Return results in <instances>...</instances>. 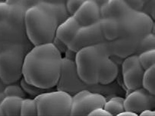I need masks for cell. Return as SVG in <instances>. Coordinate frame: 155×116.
Returning a JSON list of instances; mask_svg holds the SVG:
<instances>
[{
  "label": "cell",
  "instance_id": "obj_9",
  "mask_svg": "<svg viewBox=\"0 0 155 116\" xmlns=\"http://www.w3.org/2000/svg\"><path fill=\"white\" fill-rule=\"evenodd\" d=\"M17 46H33L27 37L25 27L8 20L0 22V51Z\"/></svg>",
  "mask_w": 155,
  "mask_h": 116
},
{
  "label": "cell",
  "instance_id": "obj_24",
  "mask_svg": "<svg viewBox=\"0 0 155 116\" xmlns=\"http://www.w3.org/2000/svg\"><path fill=\"white\" fill-rule=\"evenodd\" d=\"M151 50H155V35L153 33H149L141 39L135 54L139 55L143 52Z\"/></svg>",
  "mask_w": 155,
  "mask_h": 116
},
{
  "label": "cell",
  "instance_id": "obj_30",
  "mask_svg": "<svg viewBox=\"0 0 155 116\" xmlns=\"http://www.w3.org/2000/svg\"><path fill=\"white\" fill-rule=\"evenodd\" d=\"M141 2H142V7L141 11L154 19L155 0H141Z\"/></svg>",
  "mask_w": 155,
  "mask_h": 116
},
{
  "label": "cell",
  "instance_id": "obj_33",
  "mask_svg": "<svg viewBox=\"0 0 155 116\" xmlns=\"http://www.w3.org/2000/svg\"><path fill=\"white\" fill-rule=\"evenodd\" d=\"M88 115L94 116H111V114L104 108V107H100V108H95L94 110L91 111Z\"/></svg>",
  "mask_w": 155,
  "mask_h": 116
},
{
  "label": "cell",
  "instance_id": "obj_4",
  "mask_svg": "<svg viewBox=\"0 0 155 116\" xmlns=\"http://www.w3.org/2000/svg\"><path fill=\"white\" fill-rule=\"evenodd\" d=\"M110 56L107 42L78 50L74 59L78 76L87 84H98L100 68L104 61Z\"/></svg>",
  "mask_w": 155,
  "mask_h": 116
},
{
  "label": "cell",
  "instance_id": "obj_18",
  "mask_svg": "<svg viewBox=\"0 0 155 116\" xmlns=\"http://www.w3.org/2000/svg\"><path fill=\"white\" fill-rule=\"evenodd\" d=\"M23 98L5 96L0 102V109L3 115H21V106Z\"/></svg>",
  "mask_w": 155,
  "mask_h": 116
},
{
  "label": "cell",
  "instance_id": "obj_11",
  "mask_svg": "<svg viewBox=\"0 0 155 116\" xmlns=\"http://www.w3.org/2000/svg\"><path fill=\"white\" fill-rule=\"evenodd\" d=\"M127 91L129 92L124 98L125 110L133 111L138 115L144 110L154 108V95L149 93L142 87Z\"/></svg>",
  "mask_w": 155,
  "mask_h": 116
},
{
  "label": "cell",
  "instance_id": "obj_13",
  "mask_svg": "<svg viewBox=\"0 0 155 116\" xmlns=\"http://www.w3.org/2000/svg\"><path fill=\"white\" fill-rule=\"evenodd\" d=\"M132 9L125 0H108L101 8V17L121 19Z\"/></svg>",
  "mask_w": 155,
  "mask_h": 116
},
{
  "label": "cell",
  "instance_id": "obj_3",
  "mask_svg": "<svg viewBox=\"0 0 155 116\" xmlns=\"http://www.w3.org/2000/svg\"><path fill=\"white\" fill-rule=\"evenodd\" d=\"M110 84H89L84 82L78 74L74 61L62 57L60 77L56 86L57 90H63L73 96L78 92L87 89L91 91L102 93L107 98L120 93V88L117 86Z\"/></svg>",
  "mask_w": 155,
  "mask_h": 116
},
{
  "label": "cell",
  "instance_id": "obj_20",
  "mask_svg": "<svg viewBox=\"0 0 155 116\" xmlns=\"http://www.w3.org/2000/svg\"><path fill=\"white\" fill-rule=\"evenodd\" d=\"M104 108L111 114V116L118 115L125 110L124 98L117 95L111 96L109 100L107 99Z\"/></svg>",
  "mask_w": 155,
  "mask_h": 116
},
{
  "label": "cell",
  "instance_id": "obj_10",
  "mask_svg": "<svg viewBox=\"0 0 155 116\" xmlns=\"http://www.w3.org/2000/svg\"><path fill=\"white\" fill-rule=\"evenodd\" d=\"M106 42L107 41L103 34L99 21L88 26L81 27L68 47L77 53L84 47L97 46Z\"/></svg>",
  "mask_w": 155,
  "mask_h": 116
},
{
  "label": "cell",
  "instance_id": "obj_7",
  "mask_svg": "<svg viewBox=\"0 0 155 116\" xmlns=\"http://www.w3.org/2000/svg\"><path fill=\"white\" fill-rule=\"evenodd\" d=\"M54 89L34 97L38 115H71L72 96Z\"/></svg>",
  "mask_w": 155,
  "mask_h": 116
},
{
  "label": "cell",
  "instance_id": "obj_8",
  "mask_svg": "<svg viewBox=\"0 0 155 116\" xmlns=\"http://www.w3.org/2000/svg\"><path fill=\"white\" fill-rule=\"evenodd\" d=\"M107 97L102 93L82 90L72 96L71 115H88L95 108L104 107Z\"/></svg>",
  "mask_w": 155,
  "mask_h": 116
},
{
  "label": "cell",
  "instance_id": "obj_29",
  "mask_svg": "<svg viewBox=\"0 0 155 116\" xmlns=\"http://www.w3.org/2000/svg\"><path fill=\"white\" fill-rule=\"evenodd\" d=\"M85 0H66L65 1V8L70 16H73L81 5L84 3Z\"/></svg>",
  "mask_w": 155,
  "mask_h": 116
},
{
  "label": "cell",
  "instance_id": "obj_36",
  "mask_svg": "<svg viewBox=\"0 0 155 116\" xmlns=\"http://www.w3.org/2000/svg\"><path fill=\"white\" fill-rule=\"evenodd\" d=\"M155 112L153 109H145L141 111L139 114V115L143 116H154Z\"/></svg>",
  "mask_w": 155,
  "mask_h": 116
},
{
  "label": "cell",
  "instance_id": "obj_40",
  "mask_svg": "<svg viewBox=\"0 0 155 116\" xmlns=\"http://www.w3.org/2000/svg\"><path fill=\"white\" fill-rule=\"evenodd\" d=\"M5 86H6V84H4L3 81H2V80H1V78H0V94H3V91Z\"/></svg>",
  "mask_w": 155,
  "mask_h": 116
},
{
  "label": "cell",
  "instance_id": "obj_34",
  "mask_svg": "<svg viewBox=\"0 0 155 116\" xmlns=\"http://www.w3.org/2000/svg\"><path fill=\"white\" fill-rule=\"evenodd\" d=\"M133 9L141 10L142 7V2L141 0H125Z\"/></svg>",
  "mask_w": 155,
  "mask_h": 116
},
{
  "label": "cell",
  "instance_id": "obj_27",
  "mask_svg": "<svg viewBox=\"0 0 155 116\" xmlns=\"http://www.w3.org/2000/svg\"><path fill=\"white\" fill-rule=\"evenodd\" d=\"M19 83H20L21 86L22 88L24 89V90H25V93H27V95L32 96L33 98L36 97V96H37L38 95L41 94V93H45V92L48 91V90H52V89L47 90V89H43V88H40V87H36V86H34V85H33V84H29V83L27 82V81L24 79L23 77H22L21 79L19 81Z\"/></svg>",
  "mask_w": 155,
  "mask_h": 116
},
{
  "label": "cell",
  "instance_id": "obj_22",
  "mask_svg": "<svg viewBox=\"0 0 155 116\" xmlns=\"http://www.w3.org/2000/svg\"><path fill=\"white\" fill-rule=\"evenodd\" d=\"M25 11L23 8L18 5H11L9 17L7 20L18 26L25 27Z\"/></svg>",
  "mask_w": 155,
  "mask_h": 116
},
{
  "label": "cell",
  "instance_id": "obj_5",
  "mask_svg": "<svg viewBox=\"0 0 155 116\" xmlns=\"http://www.w3.org/2000/svg\"><path fill=\"white\" fill-rule=\"evenodd\" d=\"M34 46H17L0 51V78L5 84L18 82L25 56Z\"/></svg>",
  "mask_w": 155,
  "mask_h": 116
},
{
  "label": "cell",
  "instance_id": "obj_28",
  "mask_svg": "<svg viewBox=\"0 0 155 116\" xmlns=\"http://www.w3.org/2000/svg\"><path fill=\"white\" fill-rule=\"evenodd\" d=\"M5 2L10 5H18L26 11L31 7L38 5L41 0H5Z\"/></svg>",
  "mask_w": 155,
  "mask_h": 116
},
{
  "label": "cell",
  "instance_id": "obj_12",
  "mask_svg": "<svg viewBox=\"0 0 155 116\" xmlns=\"http://www.w3.org/2000/svg\"><path fill=\"white\" fill-rule=\"evenodd\" d=\"M73 16L81 27L97 23L102 18L101 8L93 0H85Z\"/></svg>",
  "mask_w": 155,
  "mask_h": 116
},
{
  "label": "cell",
  "instance_id": "obj_19",
  "mask_svg": "<svg viewBox=\"0 0 155 116\" xmlns=\"http://www.w3.org/2000/svg\"><path fill=\"white\" fill-rule=\"evenodd\" d=\"M38 5H41L44 8L48 10L50 12H51V14L55 16L59 24L70 16L68 11H67L65 4L49 3V2H43L39 3Z\"/></svg>",
  "mask_w": 155,
  "mask_h": 116
},
{
  "label": "cell",
  "instance_id": "obj_35",
  "mask_svg": "<svg viewBox=\"0 0 155 116\" xmlns=\"http://www.w3.org/2000/svg\"><path fill=\"white\" fill-rule=\"evenodd\" d=\"M76 56V52L73 51V50H70L68 47V49L66 50V51L65 52L63 55H62V57L65 58V59H70V60L74 61V59H75Z\"/></svg>",
  "mask_w": 155,
  "mask_h": 116
},
{
  "label": "cell",
  "instance_id": "obj_31",
  "mask_svg": "<svg viewBox=\"0 0 155 116\" xmlns=\"http://www.w3.org/2000/svg\"><path fill=\"white\" fill-rule=\"evenodd\" d=\"M11 5L6 2H0V22L5 21L9 17Z\"/></svg>",
  "mask_w": 155,
  "mask_h": 116
},
{
  "label": "cell",
  "instance_id": "obj_32",
  "mask_svg": "<svg viewBox=\"0 0 155 116\" xmlns=\"http://www.w3.org/2000/svg\"><path fill=\"white\" fill-rule=\"evenodd\" d=\"M52 43H53V45L56 47V48L59 50V53L62 55H63L64 53H65V52L66 51L67 49H68V46L65 44H64L62 41H61L60 40H59V39L56 37H54V39H53V40Z\"/></svg>",
  "mask_w": 155,
  "mask_h": 116
},
{
  "label": "cell",
  "instance_id": "obj_16",
  "mask_svg": "<svg viewBox=\"0 0 155 116\" xmlns=\"http://www.w3.org/2000/svg\"><path fill=\"white\" fill-rule=\"evenodd\" d=\"M144 68L141 65L131 68L122 73L123 77V84L127 90H132L142 87V77Z\"/></svg>",
  "mask_w": 155,
  "mask_h": 116
},
{
  "label": "cell",
  "instance_id": "obj_1",
  "mask_svg": "<svg viewBox=\"0 0 155 116\" xmlns=\"http://www.w3.org/2000/svg\"><path fill=\"white\" fill-rule=\"evenodd\" d=\"M62 63V55L53 43L34 46L25 56L22 76L27 82L40 88H56Z\"/></svg>",
  "mask_w": 155,
  "mask_h": 116
},
{
  "label": "cell",
  "instance_id": "obj_6",
  "mask_svg": "<svg viewBox=\"0 0 155 116\" xmlns=\"http://www.w3.org/2000/svg\"><path fill=\"white\" fill-rule=\"evenodd\" d=\"M119 20L121 27L119 38L139 44L144 36L149 33L154 34L153 19L141 10L132 9Z\"/></svg>",
  "mask_w": 155,
  "mask_h": 116
},
{
  "label": "cell",
  "instance_id": "obj_42",
  "mask_svg": "<svg viewBox=\"0 0 155 116\" xmlns=\"http://www.w3.org/2000/svg\"><path fill=\"white\" fill-rule=\"evenodd\" d=\"M0 2H5V0H0Z\"/></svg>",
  "mask_w": 155,
  "mask_h": 116
},
{
  "label": "cell",
  "instance_id": "obj_38",
  "mask_svg": "<svg viewBox=\"0 0 155 116\" xmlns=\"http://www.w3.org/2000/svg\"><path fill=\"white\" fill-rule=\"evenodd\" d=\"M66 0H41V2H49V3H59L65 4ZM40 2V3H41Z\"/></svg>",
  "mask_w": 155,
  "mask_h": 116
},
{
  "label": "cell",
  "instance_id": "obj_26",
  "mask_svg": "<svg viewBox=\"0 0 155 116\" xmlns=\"http://www.w3.org/2000/svg\"><path fill=\"white\" fill-rule=\"evenodd\" d=\"M138 56L140 64L144 70L147 69L150 67L155 65V50H151L143 52Z\"/></svg>",
  "mask_w": 155,
  "mask_h": 116
},
{
  "label": "cell",
  "instance_id": "obj_15",
  "mask_svg": "<svg viewBox=\"0 0 155 116\" xmlns=\"http://www.w3.org/2000/svg\"><path fill=\"white\" fill-rule=\"evenodd\" d=\"M118 64L116 63L113 59L107 57L103 62L99 71L98 75V84L102 85L110 84L116 80L118 76Z\"/></svg>",
  "mask_w": 155,
  "mask_h": 116
},
{
  "label": "cell",
  "instance_id": "obj_37",
  "mask_svg": "<svg viewBox=\"0 0 155 116\" xmlns=\"http://www.w3.org/2000/svg\"><path fill=\"white\" fill-rule=\"evenodd\" d=\"M119 116H136L138 114L136 113L133 112V111H128V110H124L123 111H122L121 113L118 114Z\"/></svg>",
  "mask_w": 155,
  "mask_h": 116
},
{
  "label": "cell",
  "instance_id": "obj_23",
  "mask_svg": "<svg viewBox=\"0 0 155 116\" xmlns=\"http://www.w3.org/2000/svg\"><path fill=\"white\" fill-rule=\"evenodd\" d=\"M21 115H38L37 102L34 98L23 99L21 106Z\"/></svg>",
  "mask_w": 155,
  "mask_h": 116
},
{
  "label": "cell",
  "instance_id": "obj_21",
  "mask_svg": "<svg viewBox=\"0 0 155 116\" xmlns=\"http://www.w3.org/2000/svg\"><path fill=\"white\" fill-rule=\"evenodd\" d=\"M142 87L151 94H155V65L144 70L142 77Z\"/></svg>",
  "mask_w": 155,
  "mask_h": 116
},
{
  "label": "cell",
  "instance_id": "obj_17",
  "mask_svg": "<svg viewBox=\"0 0 155 116\" xmlns=\"http://www.w3.org/2000/svg\"><path fill=\"white\" fill-rule=\"evenodd\" d=\"M101 30L107 41H113L120 36V22L119 19L103 18L100 21Z\"/></svg>",
  "mask_w": 155,
  "mask_h": 116
},
{
  "label": "cell",
  "instance_id": "obj_2",
  "mask_svg": "<svg viewBox=\"0 0 155 116\" xmlns=\"http://www.w3.org/2000/svg\"><path fill=\"white\" fill-rule=\"evenodd\" d=\"M58 25L55 16L41 5H34L25 11V31L33 46L51 44Z\"/></svg>",
  "mask_w": 155,
  "mask_h": 116
},
{
  "label": "cell",
  "instance_id": "obj_14",
  "mask_svg": "<svg viewBox=\"0 0 155 116\" xmlns=\"http://www.w3.org/2000/svg\"><path fill=\"white\" fill-rule=\"evenodd\" d=\"M81 25L74 16H69L58 25L56 31V37L68 46L75 37Z\"/></svg>",
  "mask_w": 155,
  "mask_h": 116
},
{
  "label": "cell",
  "instance_id": "obj_39",
  "mask_svg": "<svg viewBox=\"0 0 155 116\" xmlns=\"http://www.w3.org/2000/svg\"><path fill=\"white\" fill-rule=\"evenodd\" d=\"M93 1L99 5L100 8H101V7H103L106 3H107V2L108 0H93Z\"/></svg>",
  "mask_w": 155,
  "mask_h": 116
},
{
  "label": "cell",
  "instance_id": "obj_25",
  "mask_svg": "<svg viewBox=\"0 0 155 116\" xmlns=\"http://www.w3.org/2000/svg\"><path fill=\"white\" fill-rule=\"evenodd\" d=\"M4 96H18L21 98L27 97V93H25L24 89L21 86L20 83H13V84H7L5 86V89L3 91Z\"/></svg>",
  "mask_w": 155,
  "mask_h": 116
},
{
  "label": "cell",
  "instance_id": "obj_41",
  "mask_svg": "<svg viewBox=\"0 0 155 116\" xmlns=\"http://www.w3.org/2000/svg\"><path fill=\"white\" fill-rule=\"evenodd\" d=\"M4 95L3 94H0V102H1V100H2V99H3V97H4Z\"/></svg>",
  "mask_w": 155,
  "mask_h": 116
}]
</instances>
